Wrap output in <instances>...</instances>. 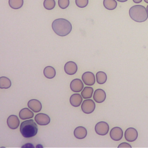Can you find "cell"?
Wrapping results in <instances>:
<instances>
[{
    "instance_id": "6da1fadb",
    "label": "cell",
    "mask_w": 148,
    "mask_h": 148,
    "mask_svg": "<svg viewBox=\"0 0 148 148\" xmlns=\"http://www.w3.org/2000/svg\"><path fill=\"white\" fill-rule=\"evenodd\" d=\"M54 32L58 36L68 35L72 30L71 23L65 18H57L54 20L51 24Z\"/></svg>"
},
{
    "instance_id": "7a4b0ae2",
    "label": "cell",
    "mask_w": 148,
    "mask_h": 148,
    "mask_svg": "<svg viewBox=\"0 0 148 148\" xmlns=\"http://www.w3.org/2000/svg\"><path fill=\"white\" fill-rule=\"evenodd\" d=\"M129 14L132 20L138 23L144 22L148 18L147 9L142 5H136L132 6L129 10Z\"/></svg>"
},
{
    "instance_id": "3957f363",
    "label": "cell",
    "mask_w": 148,
    "mask_h": 148,
    "mask_svg": "<svg viewBox=\"0 0 148 148\" xmlns=\"http://www.w3.org/2000/svg\"><path fill=\"white\" fill-rule=\"evenodd\" d=\"M20 131L24 138H31L36 135L38 127L32 120H25L21 123L20 127Z\"/></svg>"
},
{
    "instance_id": "277c9868",
    "label": "cell",
    "mask_w": 148,
    "mask_h": 148,
    "mask_svg": "<svg viewBox=\"0 0 148 148\" xmlns=\"http://www.w3.org/2000/svg\"><path fill=\"white\" fill-rule=\"evenodd\" d=\"M95 108V102L90 99H86L83 101L82 106L81 109L83 113L86 114H90L94 112Z\"/></svg>"
},
{
    "instance_id": "5b68a950",
    "label": "cell",
    "mask_w": 148,
    "mask_h": 148,
    "mask_svg": "<svg viewBox=\"0 0 148 148\" xmlns=\"http://www.w3.org/2000/svg\"><path fill=\"white\" fill-rule=\"evenodd\" d=\"M109 130V125L105 121H99L95 126L96 133L99 135H105L108 133Z\"/></svg>"
},
{
    "instance_id": "8992f818",
    "label": "cell",
    "mask_w": 148,
    "mask_h": 148,
    "mask_svg": "<svg viewBox=\"0 0 148 148\" xmlns=\"http://www.w3.org/2000/svg\"><path fill=\"white\" fill-rule=\"evenodd\" d=\"M138 136V131L134 128H127L124 134L125 139L128 142H134L135 141Z\"/></svg>"
},
{
    "instance_id": "52a82bcc",
    "label": "cell",
    "mask_w": 148,
    "mask_h": 148,
    "mask_svg": "<svg viewBox=\"0 0 148 148\" xmlns=\"http://www.w3.org/2000/svg\"><path fill=\"white\" fill-rule=\"evenodd\" d=\"M35 120L40 125H46L50 122V117L45 113H38L35 117Z\"/></svg>"
},
{
    "instance_id": "ba28073f",
    "label": "cell",
    "mask_w": 148,
    "mask_h": 148,
    "mask_svg": "<svg viewBox=\"0 0 148 148\" xmlns=\"http://www.w3.org/2000/svg\"><path fill=\"white\" fill-rule=\"evenodd\" d=\"M82 79L83 83L88 86H92L95 82V76L91 72H84L82 76Z\"/></svg>"
},
{
    "instance_id": "9c48e42d",
    "label": "cell",
    "mask_w": 148,
    "mask_h": 148,
    "mask_svg": "<svg viewBox=\"0 0 148 148\" xmlns=\"http://www.w3.org/2000/svg\"><path fill=\"white\" fill-rule=\"evenodd\" d=\"M123 131L122 129L119 127L113 128L110 132V136L112 139L115 141H119L123 138Z\"/></svg>"
},
{
    "instance_id": "30bf717a",
    "label": "cell",
    "mask_w": 148,
    "mask_h": 148,
    "mask_svg": "<svg viewBox=\"0 0 148 148\" xmlns=\"http://www.w3.org/2000/svg\"><path fill=\"white\" fill-rule=\"evenodd\" d=\"M84 87L82 81L79 79H75L72 80L70 83L71 90L75 92L81 91Z\"/></svg>"
},
{
    "instance_id": "8fae6325",
    "label": "cell",
    "mask_w": 148,
    "mask_h": 148,
    "mask_svg": "<svg viewBox=\"0 0 148 148\" xmlns=\"http://www.w3.org/2000/svg\"><path fill=\"white\" fill-rule=\"evenodd\" d=\"M64 71L66 74L73 75L76 73L77 71V66L75 62L68 61L65 64Z\"/></svg>"
},
{
    "instance_id": "7c38bea8",
    "label": "cell",
    "mask_w": 148,
    "mask_h": 148,
    "mask_svg": "<svg viewBox=\"0 0 148 148\" xmlns=\"http://www.w3.org/2000/svg\"><path fill=\"white\" fill-rule=\"evenodd\" d=\"M106 97V93L105 91L102 89L98 88L94 92L93 99L97 103H102L103 102Z\"/></svg>"
},
{
    "instance_id": "4fadbf2b",
    "label": "cell",
    "mask_w": 148,
    "mask_h": 148,
    "mask_svg": "<svg viewBox=\"0 0 148 148\" xmlns=\"http://www.w3.org/2000/svg\"><path fill=\"white\" fill-rule=\"evenodd\" d=\"M7 124L8 127L12 130H15L18 127L20 121L16 115H10L8 117Z\"/></svg>"
},
{
    "instance_id": "5bb4252c",
    "label": "cell",
    "mask_w": 148,
    "mask_h": 148,
    "mask_svg": "<svg viewBox=\"0 0 148 148\" xmlns=\"http://www.w3.org/2000/svg\"><path fill=\"white\" fill-rule=\"evenodd\" d=\"M28 107L34 112H39L41 110L42 106L40 102L36 99L29 100L27 103Z\"/></svg>"
},
{
    "instance_id": "9a60e30c",
    "label": "cell",
    "mask_w": 148,
    "mask_h": 148,
    "mask_svg": "<svg viewBox=\"0 0 148 148\" xmlns=\"http://www.w3.org/2000/svg\"><path fill=\"white\" fill-rule=\"evenodd\" d=\"M73 134L76 138L79 139H82L86 138V136H87V131L84 127L82 126H79L75 129L73 131Z\"/></svg>"
},
{
    "instance_id": "2e32d148",
    "label": "cell",
    "mask_w": 148,
    "mask_h": 148,
    "mask_svg": "<svg viewBox=\"0 0 148 148\" xmlns=\"http://www.w3.org/2000/svg\"><path fill=\"white\" fill-rule=\"evenodd\" d=\"M83 97L79 94H72L69 99L70 103L72 106L74 107H78L79 106L83 100Z\"/></svg>"
},
{
    "instance_id": "e0dca14e",
    "label": "cell",
    "mask_w": 148,
    "mask_h": 148,
    "mask_svg": "<svg viewBox=\"0 0 148 148\" xmlns=\"http://www.w3.org/2000/svg\"><path fill=\"white\" fill-rule=\"evenodd\" d=\"M34 117V113L28 108L22 109L19 112V117L22 120L31 119Z\"/></svg>"
},
{
    "instance_id": "ac0fdd59",
    "label": "cell",
    "mask_w": 148,
    "mask_h": 148,
    "mask_svg": "<svg viewBox=\"0 0 148 148\" xmlns=\"http://www.w3.org/2000/svg\"><path fill=\"white\" fill-rule=\"evenodd\" d=\"M43 74L47 79H53L55 77L56 72V69L51 66H47L43 70Z\"/></svg>"
},
{
    "instance_id": "d6986e66",
    "label": "cell",
    "mask_w": 148,
    "mask_h": 148,
    "mask_svg": "<svg viewBox=\"0 0 148 148\" xmlns=\"http://www.w3.org/2000/svg\"><path fill=\"white\" fill-rule=\"evenodd\" d=\"M96 79L98 84H104L107 80V75L105 72L102 71H99L96 73Z\"/></svg>"
},
{
    "instance_id": "ffe728a7",
    "label": "cell",
    "mask_w": 148,
    "mask_h": 148,
    "mask_svg": "<svg viewBox=\"0 0 148 148\" xmlns=\"http://www.w3.org/2000/svg\"><path fill=\"white\" fill-rule=\"evenodd\" d=\"M94 90L91 87H85L81 92L82 97L84 99H88L92 97Z\"/></svg>"
},
{
    "instance_id": "44dd1931",
    "label": "cell",
    "mask_w": 148,
    "mask_h": 148,
    "mask_svg": "<svg viewBox=\"0 0 148 148\" xmlns=\"http://www.w3.org/2000/svg\"><path fill=\"white\" fill-rule=\"evenodd\" d=\"M10 80L5 76L0 77V88H9L11 86Z\"/></svg>"
},
{
    "instance_id": "7402d4cb",
    "label": "cell",
    "mask_w": 148,
    "mask_h": 148,
    "mask_svg": "<svg viewBox=\"0 0 148 148\" xmlns=\"http://www.w3.org/2000/svg\"><path fill=\"white\" fill-rule=\"evenodd\" d=\"M104 7L108 10H113L117 7V2L115 0H103Z\"/></svg>"
},
{
    "instance_id": "603a6c76",
    "label": "cell",
    "mask_w": 148,
    "mask_h": 148,
    "mask_svg": "<svg viewBox=\"0 0 148 148\" xmlns=\"http://www.w3.org/2000/svg\"><path fill=\"white\" fill-rule=\"evenodd\" d=\"M23 0H9V6L14 9H18L22 7L23 5Z\"/></svg>"
},
{
    "instance_id": "cb8c5ba5",
    "label": "cell",
    "mask_w": 148,
    "mask_h": 148,
    "mask_svg": "<svg viewBox=\"0 0 148 148\" xmlns=\"http://www.w3.org/2000/svg\"><path fill=\"white\" fill-rule=\"evenodd\" d=\"M56 5L54 0H45L43 2V6L45 9L47 10H51L54 9Z\"/></svg>"
},
{
    "instance_id": "d4e9b609",
    "label": "cell",
    "mask_w": 148,
    "mask_h": 148,
    "mask_svg": "<svg viewBox=\"0 0 148 148\" xmlns=\"http://www.w3.org/2000/svg\"><path fill=\"white\" fill-rule=\"evenodd\" d=\"M75 3L79 8H84L88 3V0H75Z\"/></svg>"
},
{
    "instance_id": "484cf974",
    "label": "cell",
    "mask_w": 148,
    "mask_h": 148,
    "mask_svg": "<svg viewBox=\"0 0 148 148\" xmlns=\"http://www.w3.org/2000/svg\"><path fill=\"white\" fill-rule=\"evenodd\" d=\"M58 6L61 9H66L69 5V0H58Z\"/></svg>"
},
{
    "instance_id": "4316f807",
    "label": "cell",
    "mask_w": 148,
    "mask_h": 148,
    "mask_svg": "<svg viewBox=\"0 0 148 148\" xmlns=\"http://www.w3.org/2000/svg\"><path fill=\"white\" fill-rule=\"evenodd\" d=\"M118 147H131V146L127 143L123 142V143H121V144H120L118 146Z\"/></svg>"
},
{
    "instance_id": "83f0119b",
    "label": "cell",
    "mask_w": 148,
    "mask_h": 148,
    "mask_svg": "<svg viewBox=\"0 0 148 148\" xmlns=\"http://www.w3.org/2000/svg\"><path fill=\"white\" fill-rule=\"evenodd\" d=\"M132 1L135 3H139L142 1V0H132Z\"/></svg>"
},
{
    "instance_id": "f1b7e54d",
    "label": "cell",
    "mask_w": 148,
    "mask_h": 148,
    "mask_svg": "<svg viewBox=\"0 0 148 148\" xmlns=\"http://www.w3.org/2000/svg\"><path fill=\"white\" fill-rule=\"evenodd\" d=\"M26 146H28V147H29V146H30V147H34V146H33V145H30V144H26V145H25L23 146L22 147H26Z\"/></svg>"
},
{
    "instance_id": "f546056e",
    "label": "cell",
    "mask_w": 148,
    "mask_h": 148,
    "mask_svg": "<svg viewBox=\"0 0 148 148\" xmlns=\"http://www.w3.org/2000/svg\"><path fill=\"white\" fill-rule=\"evenodd\" d=\"M117 1L119 2H124L127 1L128 0H117Z\"/></svg>"
},
{
    "instance_id": "4dcf8cb0",
    "label": "cell",
    "mask_w": 148,
    "mask_h": 148,
    "mask_svg": "<svg viewBox=\"0 0 148 148\" xmlns=\"http://www.w3.org/2000/svg\"><path fill=\"white\" fill-rule=\"evenodd\" d=\"M144 1H145L146 3H148V0H144Z\"/></svg>"
},
{
    "instance_id": "1f68e13d",
    "label": "cell",
    "mask_w": 148,
    "mask_h": 148,
    "mask_svg": "<svg viewBox=\"0 0 148 148\" xmlns=\"http://www.w3.org/2000/svg\"><path fill=\"white\" fill-rule=\"evenodd\" d=\"M146 9H147V13H148V5H147V8H146Z\"/></svg>"
}]
</instances>
